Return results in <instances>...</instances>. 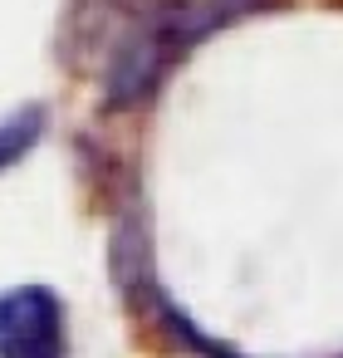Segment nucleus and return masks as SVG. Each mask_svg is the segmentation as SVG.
Here are the masks:
<instances>
[{
    "label": "nucleus",
    "instance_id": "obj_1",
    "mask_svg": "<svg viewBox=\"0 0 343 358\" xmlns=\"http://www.w3.org/2000/svg\"><path fill=\"white\" fill-rule=\"evenodd\" d=\"M0 358H64V304L45 285L0 294Z\"/></svg>",
    "mask_w": 343,
    "mask_h": 358
},
{
    "label": "nucleus",
    "instance_id": "obj_2",
    "mask_svg": "<svg viewBox=\"0 0 343 358\" xmlns=\"http://www.w3.org/2000/svg\"><path fill=\"white\" fill-rule=\"evenodd\" d=\"M45 133V108H20L10 118H0V172L10 162H20Z\"/></svg>",
    "mask_w": 343,
    "mask_h": 358
}]
</instances>
